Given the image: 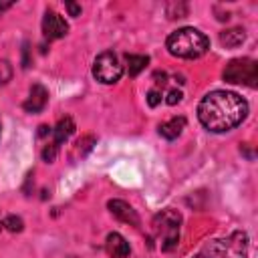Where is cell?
Wrapping results in <instances>:
<instances>
[{
    "instance_id": "obj_1",
    "label": "cell",
    "mask_w": 258,
    "mask_h": 258,
    "mask_svg": "<svg viewBox=\"0 0 258 258\" xmlns=\"http://www.w3.org/2000/svg\"><path fill=\"white\" fill-rule=\"evenodd\" d=\"M248 115V103L232 91H212L198 105L200 123L212 133H226L238 127Z\"/></svg>"
},
{
    "instance_id": "obj_2",
    "label": "cell",
    "mask_w": 258,
    "mask_h": 258,
    "mask_svg": "<svg viewBox=\"0 0 258 258\" xmlns=\"http://www.w3.org/2000/svg\"><path fill=\"white\" fill-rule=\"evenodd\" d=\"M165 46H167L169 54H173V56H179V58H198V56H202V54L208 52L210 38L202 30L191 28V26H185V28L173 30L167 36Z\"/></svg>"
},
{
    "instance_id": "obj_3",
    "label": "cell",
    "mask_w": 258,
    "mask_h": 258,
    "mask_svg": "<svg viewBox=\"0 0 258 258\" xmlns=\"http://www.w3.org/2000/svg\"><path fill=\"white\" fill-rule=\"evenodd\" d=\"M248 256V234L236 230L224 238L206 242L194 258H246Z\"/></svg>"
},
{
    "instance_id": "obj_4",
    "label": "cell",
    "mask_w": 258,
    "mask_h": 258,
    "mask_svg": "<svg viewBox=\"0 0 258 258\" xmlns=\"http://www.w3.org/2000/svg\"><path fill=\"white\" fill-rule=\"evenodd\" d=\"M151 226H153V234L157 236L163 252H169V250H173L177 246V242H179V226H181L179 212L167 208V210L159 212L153 218Z\"/></svg>"
},
{
    "instance_id": "obj_5",
    "label": "cell",
    "mask_w": 258,
    "mask_h": 258,
    "mask_svg": "<svg viewBox=\"0 0 258 258\" xmlns=\"http://www.w3.org/2000/svg\"><path fill=\"white\" fill-rule=\"evenodd\" d=\"M224 81L232 85L256 87L258 83V62L254 58H232L224 69Z\"/></svg>"
},
{
    "instance_id": "obj_6",
    "label": "cell",
    "mask_w": 258,
    "mask_h": 258,
    "mask_svg": "<svg viewBox=\"0 0 258 258\" xmlns=\"http://www.w3.org/2000/svg\"><path fill=\"white\" fill-rule=\"evenodd\" d=\"M121 75H123V67H121V62H119L115 52L105 50V52H101L95 58V62H93V77L99 83L113 85V83H117L121 79Z\"/></svg>"
},
{
    "instance_id": "obj_7",
    "label": "cell",
    "mask_w": 258,
    "mask_h": 258,
    "mask_svg": "<svg viewBox=\"0 0 258 258\" xmlns=\"http://www.w3.org/2000/svg\"><path fill=\"white\" fill-rule=\"evenodd\" d=\"M67 32H69L67 20H64L60 14L52 12V10H46V14H44V18H42V34H44V38H48V40H58V38H62Z\"/></svg>"
},
{
    "instance_id": "obj_8",
    "label": "cell",
    "mask_w": 258,
    "mask_h": 258,
    "mask_svg": "<svg viewBox=\"0 0 258 258\" xmlns=\"http://www.w3.org/2000/svg\"><path fill=\"white\" fill-rule=\"evenodd\" d=\"M107 208H109V212H111L119 222H125V224H129V226H139V216H137V212H135L127 202H123V200H111V202L107 204Z\"/></svg>"
},
{
    "instance_id": "obj_9",
    "label": "cell",
    "mask_w": 258,
    "mask_h": 258,
    "mask_svg": "<svg viewBox=\"0 0 258 258\" xmlns=\"http://www.w3.org/2000/svg\"><path fill=\"white\" fill-rule=\"evenodd\" d=\"M48 103V91L42 87V85H32L30 87V93H28V99L24 101V109L28 113H40Z\"/></svg>"
},
{
    "instance_id": "obj_10",
    "label": "cell",
    "mask_w": 258,
    "mask_h": 258,
    "mask_svg": "<svg viewBox=\"0 0 258 258\" xmlns=\"http://www.w3.org/2000/svg\"><path fill=\"white\" fill-rule=\"evenodd\" d=\"M105 250L111 258H127L131 248H129V242L119 234V232H111L105 240Z\"/></svg>"
},
{
    "instance_id": "obj_11",
    "label": "cell",
    "mask_w": 258,
    "mask_h": 258,
    "mask_svg": "<svg viewBox=\"0 0 258 258\" xmlns=\"http://www.w3.org/2000/svg\"><path fill=\"white\" fill-rule=\"evenodd\" d=\"M183 127H185V119L183 117H171L169 121L159 125V135L163 139H167V141H173V139H177L181 135Z\"/></svg>"
},
{
    "instance_id": "obj_12",
    "label": "cell",
    "mask_w": 258,
    "mask_h": 258,
    "mask_svg": "<svg viewBox=\"0 0 258 258\" xmlns=\"http://www.w3.org/2000/svg\"><path fill=\"white\" fill-rule=\"evenodd\" d=\"M75 129H77V127H75V121H73L71 117L60 119V121L56 123V127L52 129V143L60 147V145L75 133Z\"/></svg>"
},
{
    "instance_id": "obj_13",
    "label": "cell",
    "mask_w": 258,
    "mask_h": 258,
    "mask_svg": "<svg viewBox=\"0 0 258 258\" xmlns=\"http://www.w3.org/2000/svg\"><path fill=\"white\" fill-rule=\"evenodd\" d=\"M244 38H246V34H244L242 28H230V30L220 32V42H222L226 48H236V46H240V44L244 42Z\"/></svg>"
},
{
    "instance_id": "obj_14",
    "label": "cell",
    "mask_w": 258,
    "mask_h": 258,
    "mask_svg": "<svg viewBox=\"0 0 258 258\" xmlns=\"http://www.w3.org/2000/svg\"><path fill=\"white\" fill-rule=\"evenodd\" d=\"M125 60H127V73H129V77H137L147 67L149 56H145V54H127Z\"/></svg>"
},
{
    "instance_id": "obj_15",
    "label": "cell",
    "mask_w": 258,
    "mask_h": 258,
    "mask_svg": "<svg viewBox=\"0 0 258 258\" xmlns=\"http://www.w3.org/2000/svg\"><path fill=\"white\" fill-rule=\"evenodd\" d=\"M56 153H58V145H54L52 141L42 147V159H44L46 163H52V161L56 159Z\"/></svg>"
},
{
    "instance_id": "obj_16",
    "label": "cell",
    "mask_w": 258,
    "mask_h": 258,
    "mask_svg": "<svg viewBox=\"0 0 258 258\" xmlns=\"http://www.w3.org/2000/svg\"><path fill=\"white\" fill-rule=\"evenodd\" d=\"M10 79H12V67H10V62H8V60L0 58V87H2V85H6Z\"/></svg>"
},
{
    "instance_id": "obj_17",
    "label": "cell",
    "mask_w": 258,
    "mask_h": 258,
    "mask_svg": "<svg viewBox=\"0 0 258 258\" xmlns=\"http://www.w3.org/2000/svg\"><path fill=\"white\" fill-rule=\"evenodd\" d=\"M2 226H6L10 232H20L24 224H22V220H20L18 216H8V218L2 222Z\"/></svg>"
},
{
    "instance_id": "obj_18",
    "label": "cell",
    "mask_w": 258,
    "mask_h": 258,
    "mask_svg": "<svg viewBox=\"0 0 258 258\" xmlns=\"http://www.w3.org/2000/svg\"><path fill=\"white\" fill-rule=\"evenodd\" d=\"M181 91L179 89H171V91H167V95H165V103L167 105H177L179 101H181Z\"/></svg>"
},
{
    "instance_id": "obj_19",
    "label": "cell",
    "mask_w": 258,
    "mask_h": 258,
    "mask_svg": "<svg viewBox=\"0 0 258 258\" xmlns=\"http://www.w3.org/2000/svg\"><path fill=\"white\" fill-rule=\"evenodd\" d=\"M147 103H149V107H157V105L161 103V93H159L157 89H151V91L147 93Z\"/></svg>"
},
{
    "instance_id": "obj_20",
    "label": "cell",
    "mask_w": 258,
    "mask_h": 258,
    "mask_svg": "<svg viewBox=\"0 0 258 258\" xmlns=\"http://www.w3.org/2000/svg\"><path fill=\"white\" fill-rule=\"evenodd\" d=\"M64 6H67V10H69V14H71V16H79V14H81V6L73 4V2H67Z\"/></svg>"
},
{
    "instance_id": "obj_21",
    "label": "cell",
    "mask_w": 258,
    "mask_h": 258,
    "mask_svg": "<svg viewBox=\"0 0 258 258\" xmlns=\"http://www.w3.org/2000/svg\"><path fill=\"white\" fill-rule=\"evenodd\" d=\"M10 6H12V2H4V4L0 2V12H2V10H8Z\"/></svg>"
}]
</instances>
